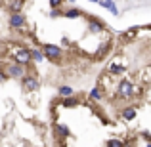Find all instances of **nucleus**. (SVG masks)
<instances>
[{
    "mask_svg": "<svg viewBox=\"0 0 151 147\" xmlns=\"http://www.w3.org/2000/svg\"><path fill=\"white\" fill-rule=\"evenodd\" d=\"M6 75L8 77H14V78H21L23 75H25V69H23V65L21 63H12V65H8L6 67Z\"/></svg>",
    "mask_w": 151,
    "mask_h": 147,
    "instance_id": "f257e3e1",
    "label": "nucleus"
},
{
    "mask_svg": "<svg viewBox=\"0 0 151 147\" xmlns=\"http://www.w3.org/2000/svg\"><path fill=\"white\" fill-rule=\"evenodd\" d=\"M14 59H15L17 63H21V65H27V63H29L33 57H31V52H29V50H25V48H19L17 52H15Z\"/></svg>",
    "mask_w": 151,
    "mask_h": 147,
    "instance_id": "f03ea898",
    "label": "nucleus"
},
{
    "mask_svg": "<svg viewBox=\"0 0 151 147\" xmlns=\"http://www.w3.org/2000/svg\"><path fill=\"white\" fill-rule=\"evenodd\" d=\"M42 52H44V55L48 59H59V55H61V50L54 44H46L44 48H42Z\"/></svg>",
    "mask_w": 151,
    "mask_h": 147,
    "instance_id": "7ed1b4c3",
    "label": "nucleus"
},
{
    "mask_svg": "<svg viewBox=\"0 0 151 147\" xmlns=\"http://www.w3.org/2000/svg\"><path fill=\"white\" fill-rule=\"evenodd\" d=\"M10 25L14 27V29H19V27L25 25V17H23L19 11H14V14L10 15Z\"/></svg>",
    "mask_w": 151,
    "mask_h": 147,
    "instance_id": "20e7f679",
    "label": "nucleus"
},
{
    "mask_svg": "<svg viewBox=\"0 0 151 147\" xmlns=\"http://www.w3.org/2000/svg\"><path fill=\"white\" fill-rule=\"evenodd\" d=\"M132 92H134V86L130 84L128 80H122L121 84H119V94H121L122 98H130V96H132Z\"/></svg>",
    "mask_w": 151,
    "mask_h": 147,
    "instance_id": "39448f33",
    "label": "nucleus"
},
{
    "mask_svg": "<svg viewBox=\"0 0 151 147\" xmlns=\"http://www.w3.org/2000/svg\"><path fill=\"white\" fill-rule=\"evenodd\" d=\"M23 88L27 92H35V90H38V80L35 77H23Z\"/></svg>",
    "mask_w": 151,
    "mask_h": 147,
    "instance_id": "423d86ee",
    "label": "nucleus"
},
{
    "mask_svg": "<svg viewBox=\"0 0 151 147\" xmlns=\"http://www.w3.org/2000/svg\"><path fill=\"white\" fill-rule=\"evenodd\" d=\"M31 57H33L35 61H42L46 55H44V52H40V50H33L31 52Z\"/></svg>",
    "mask_w": 151,
    "mask_h": 147,
    "instance_id": "0eeeda50",
    "label": "nucleus"
},
{
    "mask_svg": "<svg viewBox=\"0 0 151 147\" xmlns=\"http://www.w3.org/2000/svg\"><path fill=\"white\" fill-rule=\"evenodd\" d=\"M59 94H61L63 98L73 96V88H71V86H61V88H59Z\"/></svg>",
    "mask_w": 151,
    "mask_h": 147,
    "instance_id": "6e6552de",
    "label": "nucleus"
},
{
    "mask_svg": "<svg viewBox=\"0 0 151 147\" xmlns=\"http://www.w3.org/2000/svg\"><path fill=\"white\" fill-rule=\"evenodd\" d=\"M122 117H124V118H134V117H136V109H132V107L124 109V111H122Z\"/></svg>",
    "mask_w": 151,
    "mask_h": 147,
    "instance_id": "1a4fd4ad",
    "label": "nucleus"
},
{
    "mask_svg": "<svg viewBox=\"0 0 151 147\" xmlns=\"http://www.w3.org/2000/svg\"><path fill=\"white\" fill-rule=\"evenodd\" d=\"M101 29H103V25H100L98 21H90V31L92 33H100Z\"/></svg>",
    "mask_w": 151,
    "mask_h": 147,
    "instance_id": "9d476101",
    "label": "nucleus"
},
{
    "mask_svg": "<svg viewBox=\"0 0 151 147\" xmlns=\"http://www.w3.org/2000/svg\"><path fill=\"white\" fill-rule=\"evenodd\" d=\"M12 11H19L23 8V0H14V2H12Z\"/></svg>",
    "mask_w": 151,
    "mask_h": 147,
    "instance_id": "9b49d317",
    "label": "nucleus"
},
{
    "mask_svg": "<svg viewBox=\"0 0 151 147\" xmlns=\"http://www.w3.org/2000/svg\"><path fill=\"white\" fill-rule=\"evenodd\" d=\"M65 15H67V17H78V15H81V10H77V8H71V10L65 11Z\"/></svg>",
    "mask_w": 151,
    "mask_h": 147,
    "instance_id": "f8f14e48",
    "label": "nucleus"
},
{
    "mask_svg": "<svg viewBox=\"0 0 151 147\" xmlns=\"http://www.w3.org/2000/svg\"><path fill=\"white\" fill-rule=\"evenodd\" d=\"M63 105H65V107H75V105H77V99L67 96V99H65V101H63Z\"/></svg>",
    "mask_w": 151,
    "mask_h": 147,
    "instance_id": "ddd939ff",
    "label": "nucleus"
},
{
    "mask_svg": "<svg viewBox=\"0 0 151 147\" xmlns=\"http://www.w3.org/2000/svg\"><path fill=\"white\" fill-rule=\"evenodd\" d=\"M92 98H94V99H100V98H101V94L98 92V88H94V90H92Z\"/></svg>",
    "mask_w": 151,
    "mask_h": 147,
    "instance_id": "4468645a",
    "label": "nucleus"
},
{
    "mask_svg": "<svg viewBox=\"0 0 151 147\" xmlns=\"http://www.w3.org/2000/svg\"><path fill=\"white\" fill-rule=\"evenodd\" d=\"M109 145H111V147H121L122 143H121L119 140H111V141H109Z\"/></svg>",
    "mask_w": 151,
    "mask_h": 147,
    "instance_id": "2eb2a0df",
    "label": "nucleus"
},
{
    "mask_svg": "<svg viewBox=\"0 0 151 147\" xmlns=\"http://www.w3.org/2000/svg\"><path fill=\"white\" fill-rule=\"evenodd\" d=\"M58 132L63 134V136H67V128H65V126H58Z\"/></svg>",
    "mask_w": 151,
    "mask_h": 147,
    "instance_id": "dca6fc26",
    "label": "nucleus"
},
{
    "mask_svg": "<svg viewBox=\"0 0 151 147\" xmlns=\"http://www.w3.org/2000/svg\"><path fill=\"white\" fill-rule=\"evenodd\" d=\"M59 4H61V0H50V6H52V8L59 6Z\"/></svg>",
    "mask_w": 151,
    "mask_h": 147,
    "instance_id": "f3484780",
    "label": "nucleus"
},
{
    "mask_svg": "<svg viewBox=\"0 0 151 147\" xmlns=\"http://www.w3.org/2000/svg\"><path fill=\"white\" fill-rule=\"evenodd\" d=\"M4 80H6V75H4V73H0V82H4Z\"/></svg>",
    "mask_w": 151,
    "mask_h": 147,
    "instance_id": "a211bd4d",
    "label": "nucleus"
},
{
    "mask_svg": "<svg viewBox=\"0 0 151 147\" xmlns=\"http://www.w3.org/2000/svg\"><path fill=\"white\" fill-rule=\"evenodd\" d=\"M90 2H100V0H90Z\"/></svg>",
    "mask_w": 151,
    "mask_h": 147,
    "instance_id": "6ab92c4d",
    "label": "nucleus"
},
{
    "mask_svg": "<svg viewBox=\"0 0 151 147\" xmlns=\"http://www.w3.org/2000/svg\"><path fill=\"white\" fill-rule=\"evenodd\" d=\"M69 2H75V0H69Z\"/></svg>",
    "mask_w": 151,
    "mask_h": 147,
    "instance_id": "aec40b11",
    "label": "nucleus"
}]
</instances>
